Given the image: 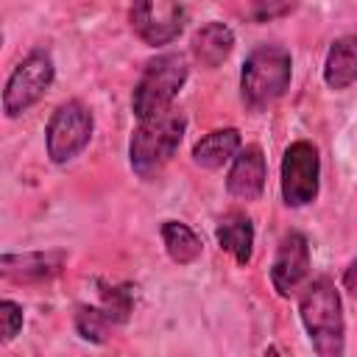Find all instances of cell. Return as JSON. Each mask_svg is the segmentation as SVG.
Instances as JSON below:
<instances>
[{
	"label": "cell",
	"instance_id": "6da1fadb",
	"mask_svg": "<svg viewBox=\"0 0 357 357\" xmlns=\"http://www.w3.org/2000/svg\"><path fill=\"white\" fill-rule=\"evenodd\" d=\"M298 318L318 357H343L346 321L343 301L329 276H318L298 293Z\"/></svg>",
	"mask_w": 357,
	"mask_h": 357
},
{
	"label": "cell",
	"instance_id": "7a4b0ae2",
	"mask_svg": "<svg viewBox=\"0 0 357 357\" xmlns=\"http://www.w3.org/2000/svg\"><path fill=\"white\" fill-rule=\"evenodd\" d=\"M184 126H187L184 117L170 109L159 117L142 120L134 128L131 142H128V162H131V170L142 181L156 178L165 170V165L176 156L181 137H184Z\"/></svg>",
	"mask_w": 357,
	"mask_h": 357
},
{
	"label": "cell",
	"instance_id": "3957f363",
	"mask_svg": "<svg viewBox=\"0 0 357 357\" xmlns=\"http://www.w3.org/2000/svg\"><path fill=\"white\" fill-rule=\"evenodd\" d=\"M293 78V59L282 45L254 47L240 67V95L245 106L265 109L279 100Z\"/></svg>",
	"mask_w": 357,
	"mask_h": 357
},
{
	"label": "cell",
	"instance_id": "277c9868",
	"mask_svg": "<svg viewBox=\"0 0 357 357\" xmlns=\"http://www.w3.org/2000/svg\"><path fill=\"white\" fill-rule=\"evenodd\" d=\"M187 73L190 70L181 53H165V56L151 59L131 95V109L137 120L142 123V120L170 112V103L176 100V95L181 92L187 81Z\"/></svg>",
	"mask_w": 357,
	"mask_h": 357
},
{
	"label": "cell",
	"instance_id": "5b68a950",
	"mask_svg": "<svg viewBox=\"0 0 357 357\" xmlns=\"http://www.w3.org/2000/svg\"><path fill=\"white\" fill-rule=\"evenodd\" d=\"M56 78V67L47 50L36 47L31 50L8 75L6 89H3V112L8 117H20L22 112H28L33 103L42 100V95L50 89Z\"/></svg>",
	"mask_w": 357,
	"mask_h": 357
},
{
	"label": "cell",
	"instance_id": "8992f818",
	"mask_svg": "<svg viewBox=\"0 0 357 357\" xmlns=\"http://www.w3.org/2000/svg\"><path fill=\"white\" fill-rule=\"evenodd\" d=\"M92 112L81 103V100H67L61 103L50 120H47V131H45V145H47V156L56 165H64L70 159H75L92 139Z\"/></svg>",
	"mask_w": 357,
	"mask_h": 357
},
{
	"label": "cell",
	"instance_id": "52a82bcc",
	"mask_svg": "<svg viewBox=\"0 0 357 357\" xmlns=\"http://www.w3.org/2000/svg\"><path fill=\"white\" fill-rule=\"evenodd\" d=\"M318 178H321V156L310 139H296L287 145L282 156V201L293 209L307 206L318 198Z\"/></svg>",
	"mask_w": 357,
	"mask_h": 357
},
{
	"label": "cell",
	"instance_id": "ba28073f",
	"mask_svg": "<svg viewBox=\"0 0 357 357\" xmlns=\"http://www.w3.org/2000/svg\"><path fill=\"white\" fill-rule=\"evenodd\" d=\"M128 20H131L134 33L145 45L162 47V45H170L173 39H178V33L184 31L187 8L178 3H167V0H145V3L131 6Z\"/></svg>",
	"mask_w": 357,
	"mask_h": 357
},
{
	"label": "cell",
	"instance_id": "9c48e42d",
	"mask_svg": "<svg viewBox=\"0 0 357 357\" xmlns=\"http://www.w3.org/2000/svg\"><path fill=\"white\" fill-rule=\"evenodd\" d=\"M310 273V243L301 231H287L279 240L276 257L271 262V282L279 296H290L301 287Z\"/></svg>",
	"mask_w": 357,
	"mask_h": 357
},
{
	"label": "cell",
	"instance_id": "30bf717a",
	"mask_svg": "<svg viewBox=\"0 0 357 357\" xmlns=\"http://www.w3.org/2000/svg\"><path fill=\"white\" fill-rule=\"evenodd\" d=\"M265 176H268V165H265L262 148L259 145H245L231 159V167H229V176H226V190H229L231 198L257 201L265 190Z\"/></svg>",
	"mask_w": 357,
	"mask_h": 357
},
{
	"label": "cell",
	"instance_id": "8fae6325",
	"mask_svg": "<svg viewBox=\"0 0 357 357\" xmlns=\"http://www.w3.org/2000/svg\"><path fill=\"white\" fill-rule=\"evenodd\" d=\"M61 251H25V254H3L0 271L11 282H42L61 271Z\"/></svg>",
	"mask_w": 357,
	"mask_h": 357
},
{
	"label": "cell",
	"instance_id": "7c38bea8",
	"mask_svg": "<svg viewBox=\"0 0 357 357\" xmlns=\"http://www.w3.org/2000/svg\"><path fill=\"white\" fill-rule=\"evenodd\" d=\"M231 47H234V33L226 22H218V20L201 25L190 39V50H192L195 61L206 70L220 67L229 59Z\"/></svg>",
	"mask_w": 357,
	"mask_h": 357
},
{
	"label": "cell",
	"instance_id": "4fadbf2b",
	"mask_svg": "<svg viewBox=\"0 0 357 357\" xmlns=\"http://www.w3.org/2000/svg\"><path fill=\"white\" fill-rule=\"evenodd\" d=\"M215 237H218L220 248L234 257L237 265H248L251 262V254H254V223H251V218L245 212H240V209L226 212L215 226Z\"/></svg>",
	"mask_w": 357,
	"mask_h": 357
},
{
	"label": "cell",
	"instance_id": "5bb4252c",
	"mask_svg": "<svg viewBox=\"0 0 357 357\" xmlns=\"http://www.w3.org/2000/svg\"><path fill=\"white\" fill-rule=\"evenodd\" d=\"M357 81V31L332 42L324 59V84L335 92L351 86Z\"/></svg>",
	"mask_w": 357,
	"mask_h": 357
},
{
	"label": "cell",
	"instance_id": "9a60e30c",
	"mask_svg": "<svg viewBox=\"0 0 357 357\" xmlns=\"http://www.w3.org/2000/svg\"><path fill=\"white\" fill-rule=\"evenodd\" d=\"M240 131L237 128H218V131H209L206 137H201L195 145H192V162L198 167H206V170H218L223 167L226 162H231L237 153H240Z\"/></svg>",
	"mask_w": 357,
	"mask_h": 357
},
{
	"label": "cell",
	"instance_id": "2e32d148",
	"mask_svg": "<svg viewBox=\"0 0 357 357\" xmlns=\"http://www.w3.org/2000/svg\"><path fill=\"white\" fill-rule=\"evenodd\" d=\"M162 243H165V251L167 257L176 262V265H190L201 257V237L181 220H165L162 223Z\"/></svg>",
	"mask_w": 357,
	"mask_h": 357
},
{
	"label": "cell",
	"instance_id": "e0dca14e",
	"mask_svg": "<svg viewBox=\"0 0 357 357\" xmlns=\"http://www.w3.org/2000/svg\"><path fill=\"white\" fill-rule=\"evenodd\" d=\"M114 326L117 324L109 318V312L103 307H78V312H75V329L84 340L103 343V340H109Z\"/></svg>",
	"mask_w": 357,
	"mask_h": 357
},
{
	"label": "cell",
	"instance_id": "ac0fdd59",
	"mask_svg": "<svg viewBox=\"0 0 357 357\" xmlns=\"http://www.w3.org/2000/svg\"><path fill=\"white\" fill-rule=\"evenodd\" d=\"M0 326H3V343H11L22 329V307L11 298L0 301Z\"/></svg>",
	"mask_w": 357,
	"mask_h": 357
},
{
	"label": "cell",
	"instance_id": "d6986e66",
	"mask_svg": "<svg viewBox=\"0 0 357 357\" xmlns=\"http://www.w3.org/2000/svg\"><path fill=\"white\" fill-rule=\"evenodd\" d=\"M287 11H293V6H254V20L265 22V20H273L276 14H287Z\"/></svg>",
	"mask_w": 357,
	"mask_h": 357
},
{
	"label": "cell",
	"instance_id": "ffe728a7",
	"mask_svg": "<svg viewBox=\"0 0 357 357\" xmlns=\"http://www.w3.org/2000/svg\"><path fill=\"white\" fill-rule=\"evenodd\" d=\"M343 284H346V290H349L351 296H357V259L349 262V268H346V273H343Z\"/></svg>",
	"mask_w": 357,
	"mask_h": 357
},
{
	"label": "cell",
	"instance_id": "44dd1931",
	"mask_svg": "<svg viewBox=\"0 0 357 357\" xmlns=\"http://www.w3.org/2000/svg\"><path fill=\"white\" fill-rule=\"evenodd\" d=\"M262 357H282V354H279V349H276V346H268Z\"/></svg>",
	"mask_w": 357,
	"mask_h": 357
}]
</instances>
